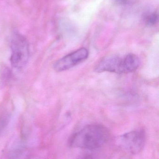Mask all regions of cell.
I'll return each mask as SVG.
<instances>
[{
  "mask_svg": "<svg viewBox=\"0 0 159 159\" xmlns=\"http://www.w3.org/2000/svg\"><path fill=\"white\" fill-rule=\"evenodd\" d=\"M146 141L145 133L142 130H136L126 133L119 136L117 144L126 152L133 155L141 153Z\"/></svg>",
  "mask_w": 159,
  "mask_h": 159,
  "instance_id": "2",
  "label": "cell"
},
{
  "mask_svg": "<svg viewBox=\"0 0 159 159\" xmlns=\"http://www.w3.org/2000/svg\"><path fill=\"white\" fill-rule=\"evenodd\" d=\"M2 80H4V81L8 82L11 77V73L8 69H5L2 72Z\"/></svg>",
  "mask_w": 159,
  "mask_h": 159,
  "instance_id": "8",
  "label": "cell"
},
{
  "mask_svg": "<svg viewBox=\"0 0 159 159\" xmlns=\"http://www.w3.org/2000/svg\"><path fill=\"white\" fill-rule=\"evenodd\" d=\"M110 136V131L103 125L91 124L73 134L68 144L73 148L93 150L105 144Z\"/></svg>",
  "mask_w": 159,
  "mask_h": 159,
  "instance_id": "1",
  "label": "cell"
},
{
  "mask_svg": "<svg viewBox=\"0 0 159 159\" xmlns=\"http://www.w3.org/2000/svg\"><path fill=\"white\" fill-rule=\"evenodd\" d=\"M158 17L156 14H154L149 16L148 18V23L150 25H153V24L156 23L157 22V20Z\"/></svg>",
  "mask_w": 159,
  "mask_h": 159,
  "instance_id": "9",
  "label": "cell"
},
{
  "mask_svg": "<svg viewBox=\"0 0 159 159\" xmlns=\"http://www.w3.org/2000/svg\"><path fill=\"white\" fill-rule=\"evenodd\" d=\"M9 121V116L5 115L0 118V135L4 130Z\"/></svg>",
  "mask_w": 159,
  "mask_h": 159,
  "instance_id": "7",
  "label": "cell"
},
{
  "mask_svg": "<svg viewBox=\"0 0 159 159\" xmlns=\"http://www.w3.org/2000/svg\"><path fill=\"white\" fill-rule=\"evenodd\" d=\"M81 159H90V158L89 157H85L82 158Z\"/></svg>",
  "mask_w": 159,
  "mask_h": 159,
  "instance_id": "10",
  "label": "cell"
},
{
  "mask_svg": "<svg viewBox=\"0 0 159 159\" xmlns=\"http://www.w3.org/2000/svg\"><path fill=\"white\" fill-rule=\"evenodd\" d=\"M96 72H104L124 74L123 58L117 55H109L104 57L98 63L95 68Z\"/></svg>",
  "mask_w": 159,
  "mask_h": 159,
  "instance_id": "5",
  "label": "cell"
},
{
  "mask_svg": "<svg viewBox=\"0 0 159 159\" xmlns=\"http://www.w3.org/2000/svg\"><path fill=\"white\" fill-rule=\"evenodd\" d=\"M11 65L16 69L23 68L27 64L30 56L29 43L27 40L22 35L15 34L11 41Z\"/></svg>",
  "mask_w": 159,
  "mask_h": 159,
  "instance_id": "3",
  "label": "cell"
},
{
  "mask_svg": "<svg viewBox=\"0 0 159 159\" xmlns=\"http://www.w3.org/2000/svg\"><path fill=\"white\" fill-rule=\"evenodd\" d=\"M139 57L135 54L130 53L123 57L124 74L133 72L138 69L140 66Z\"/></svg>",
  "mask_w": 159,
  "mask_h": 159,
  "instance_id": "6",
  "label": "cell"
},
{
  "mask_svg": "<svg viewBox=\"0 0 159 159\" xmlns=\"http://www.w3.org/2000/svg\"><path fill=\"white\" fill-rule=\"evenodd\" d=\"M88 57L87 49L80 48L57 61L54 63V69L58 72L67 70L87 59Z\"/></svg>",
  "mask_w": 159,
  "mask_h": 159,
  "instance_id": "4",
  "label": "cell"
}]
</instances>
